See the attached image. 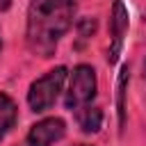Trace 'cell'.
<instances>
[{
	"instance_id": "6da1fadb",
	"label": "cell",
	"mask_w": 146,
	"mask_h": 146,
	"mask_svg": "<svg viewBox=\"0 0 146 146\" xmlns=\"http://www.w3.org/2000/svg\"><path fill=\"white\" fill-rule=\"evenodd\" d=\"M73 0H30L27 9V43L41 55L50 57L73 23Z\"/></svg>"
},
{
	"instance_id": "7a4b0ae2",
	"label": "cell",
	"mask_w": 146,
	"mask_h": 146,
	"mask_svg": "<svg viewBox=\"0 0 146 146\" xmlns=\"http://www.w3.org/2000/svg\"><path fill=\"white\" fill-rule=\"evenodd\" d=\"M64 80H66V68L64 66H57V68L48 71L43 78L34 80L30 84V91H27V105H30V110L32 112H46L48 107H52L55 100L59 98Z\"/></svg>"
},
{
	"instance_id": "3957f363",
	"label": "cell",
	"mask_w": 146,
	"mask_h": 146,
	"mask_svg": "<svg viewBox=\"0 0 146 146\" xmlns=\"http://www.w3.org/2000/svg\"><path fill=\"white\" fill-rule=\"evenodd\" d=\"M96 96V71L87 64H80L71 73V84L66 91V107L68 110H82L87 107Z\"/></svg>"
},
{
	"instance_id": "277c9868",
	"label": "cell",
	"mask_w": 146,
	"mask_h": 146,
	"mask_svg": "<svg viewBox=\"0 0 146 146\" xmlns=\"http://www.w3.org/2000/svg\"><path fill=\"white\" fill-rule=\"evenodd\" d=\"M64 130H66V125L62 119H57V116L43 119L30 128L25 146H52L55 141H59L64 137Z\"/></svg>"
},
{
	"instance_id": "5b68a950",
	"label": "cell",
	"mask_w": 146,
	"mask_h": 146,
	"mask_svg": "<svg viewBox=\"0 0 146 146\" xmlns=\"http://www.w3.org/2000/svg\"><path fill=\"white\" fill-rule=\"evenodd\" d=\"M110 25H112V39H114V46H112V50H110L107 59H110V62H114V59H116V52H119V48H121L123 32H125V27H128V11H125V7H123V2H121V0H116V2H114V7H112Z\"/></svg>"
},
{
	"instance_id": "8992f818",
	"label": "cell",
	"mask_w": 146,
	"mask_h": 146,
	"mask_svg": "<svg viewBox=\"0 0 146 146\" xmlns=\"http://www.w3.org/2000/svg\"><path fill=\"white\" fill-rule=\"evenodd\" d=\"M16 121V105L7 94H0V139H5V135L14 128Z\"/></svg>"
},
{
	"instance_id": "52a82bcc",
	"label": "cell",
	"mask_w": 146,
	"mask_h": 146,
	"mask_svg": "<svg viewBox=\"0 0 146 146\" xmlns=\"http://www.w3.org/2000/svg\"><path fill=\"white\" fill-rule=\"evenodd\" d=\"M78 112H80L78 121H80V128L84 132H98L100 130V125H103V112L98 107H89L87 105V107H82Z\"/></svg>"
},
{
	"instance_id": "ba28073f",
	"label": "cell",
	"mask_w": 146,
	"mask_h": 146,
	"mask_svg": "<svg viewBox=\"0 0 146 146\" xmlns=\"http://www.w3.org/2000/svg\"><path fill=\"white\" fill-rule=\"evenodd\" d=\"M144 78H146V64H144Z\"/></svg>"
},
{
	"instance_id": "9c48e42d",
	"label": "cell",
	"mask_w": 146,
	"mask_h": 146,
	"mask_svg": "<svg viewBox=\"0 0 146 146\" xmlns=\"http://www.w3.org/2000/svg\"><path fill=\"white\" fill-rule=\"evenodd\" d=\"M78 146H87V144H78Z\"/></svg>"
},
{
	"instance_id": "30bf717a",
	"label": "cell",
	"mask_w": 146,
	"mask_h": 146,
	"mask_svg": "<svg viewBox=\"0 0 146 146\" xmlns=\"http://www.w3.org/2000/svg\"><path fill=\"white\" fill-rule=\"evenodd\" d=\"M0 46H2V41H0Z\"/></svg>"
}]
</instances>
